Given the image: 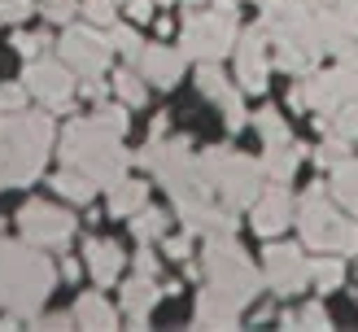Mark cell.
I'll return each mask as SVG.
<instances>
[{"instance_id": "cell-21", "label": "cell", "mask_w": 358, "mask_h": 332, "mask_svg": "<svg viewBox=\"0 0 358 332\" xmlns=\"http://www.w3.org/2000/svg\"><path fill=\"white\" fill-rule=\"evenodd\" d=\"M52 188L62 192V197H70V201H79V205H87L92 201V192H96V180L92 175H83L79 166H66L57 180H52Z\"/></svg>"}, {"instance_id": "cell-41", "label": "cell", "mask_w": 358, "mask_h": 332, "mask_svg": "<svg viewBox=\"0 0 358 332\" xmlns=\"http://www.w3.org/2000/svg\"><path fill=\"white\" fill-rule=\"evenodd\" d=\"M75 324V315H48V319H40V328H70Z\"/></svg>"}, {"instance_id": "cell-5", "label": "cell", "mask_w": 358, "mask_h": 332, "mask_svg": "<svg viewBox=\"0 0 358 332\" xmlns=\"http://www.w3.org/2000/svg\"><path fill=\"white\" fill-rule=\"evenodd\" d=\"M262 175L266 171H262V162H254V157H241V153H231V149H210L206 153V180H210V188L219 192L231 210L258 201Z\"/></svg>"}, {"instance_id": "cell-10", "label": "cell", "mask_w": 358, "mask_h": 332, "mask_svg": "<svg viewBox=\"0 0 358 332\" xmlns=\"http://www.w3.org/2000/svg\"><path fill=\"white\" fill-rule=\"evenodd\" d=\"M22 83L35 92V101L48 105V110H70V92H75V70H70V66L40 57V62L27 66V79Z\"/></svg>"}, {"instance_id": "cell-31", "label": "cell", "mask_w": 358, "mask_h": 332, "mask_svg": "<svg viewBox=\"0 0 358 332\" xmlns=\"http://www.w3.org/2000/svg\"><path fill=\"white\" fill-rule=\"evenodd\" d=\"M13 48L22 52V57H40V52L48 48V35H40V31H35V35L31 31H17L13 35Z\"/></svg>"}, {"instance_id": "cell-44", "label": "cell", "mask_w": 358, "mask_h": 332, "mask_svg": "<svg viewBox=\"0 0 358 332\" xmlns=\"http://www.w3.org/2000/svg\"><path fill=\"white\" fill-rule=\"evenodd\" d=\"M157 5H171V0H157Z\"/></svg>"}, {"instance_id": "cell-1", "label": "cell", "mask_w": 358, "mask_h": 332, "mask_svg": "<svg viewBox=\"0 0 358 332\" xmlns=\"http://www.w3.org/2000/svg\"><path fill=\"white\" fill-rule=\"evenodd\" d=\"M52 145L48 114H5L0 122V188H22L40 175Z\"/></svg>"}, {"instance_id": "cell-2", "label": "cell", "mask_w": 358, "mask_h": 332, "mask_svg": "<svg viewBox=\"0 0 358 332\" xmlns=\"http://www.w3.org/2000/svg\"><path fill=\"white\" fill-rule=\"evenodd\" d=\"M52 289V262L35 254V245L0 240V306L17 315H35V306Z\"/></svg>"}, {"instance_id": "cell-32", "label": "cell", "mask_w": 358, "mask_h": 332, "mask_svg": "<svg viewBox=\"0 0 358 332\" xmlns=\"http://www.w3.org/2000/svg\"><path fill=\"white\" fill-rule=\"evenodd\" d=\"M110 40H114V52H127L131 62L140 57V40L131 35V27H110Z\"/></svg>"}, {"instance_id": "cell-8", "label": "cell", "mask_w": 358, "mask_h": 332, "mask_svg": "<svg viewBox=\"0 0 358 332\" xmlns=\"http://www.w3.org/2000/svg\"><path fill=\"white\" fill-rule=\"evenodd\" d=\"M17 227H22V240L40 245V250H57L75 236V215L62 205H44V201H31L22 215H17Z\"/></svg>"}, {"instance_id": "cell-30", "label": "cell", "mask_w": 358, "mask_h": 332, "mask_svg": "<svg viewBox=\"0 0 358 332\" xmlns=\"http://www.w3.org/2000/svg\"><path fill=\"white\" fill-rule=\"evenodd\" d=\"M345 149H350V140H345V136H332L328 145L315 149V162H319V166H336V162L345 157Z\"/></svg>"}, {"instance_id": "cell-35", "label": "cell", "mask_w": 358, "mask_h": 332, "mask_svg": "<svg viewBox=\"0 0 358 332\" xmlns=\"http://www.w3.org/2000/svg\"><path fill=\"white\" fill-rule=\"evenodd\" d=\"M83 13L92 17V22L114 27V0H83Z\"/></svg>"}, {"instance_id": "cell-11", "label": "cell", "mask_w": 358, "mask_h": 332, "mask_svg": "<svg viewBox=\"0 0 358 332\" xmlns=\"http://www.w3.org/2000/svg\"><path fill=\"white\" fill-rule=\"evenodd\" d=\"M306 280H310V262L301 258L297 245H271V250H266V284L280 297L306 289Z\"/></svg>"}, {"instance_id": "cell-23", "label": "cell", "mask_w": 358, "mask_h": 332, "mask_svg": "<svg viewBox=\"0 0 358 332\" xmlns=\"http://www.w3.org/2000/svg\"><path fill=\"white\" fill-rule=\"evenodd\" d=\"M196 87H201L210 101H219V105L231 96V87H227V79H223V70L214 66V62H201V70H196Z\"/></svg>"}, {"instance_id": "cell-33", "label": "cell", "mask_w": 358, "mask_h": 332, "mask_svg": "<svg viewBox=\"0 0 358 332\" xmlns=\"http://www.w3.org/2000/svg\"><path fill=\"white\" fill-rule=\"evenodd\" d=\"M35 0H0V22H22V17H31Z\"/></svg>"}, {"instance_id": "cell-22", "label": "cell", "mask_w": 358, "mask_h": 332, "mask_svg": "<svg viewBox=\"0 0 358 332\" xmlns=\"http://www.w3.org/2000/svg\"><path fill=\"white\" fill-rule=\"evenodd\" d=\"M332 192L358 215V162H341V166H336V175H332Z\"/></svg>"}, {"instance_id": "cell-4", "label": "cell", "mask_w": 358, "mask_h": 332, "mask_svg": "<svg viewBox=\"0 0 358 332\" xmlns=\"http://www.w3.org/2000/svg\"><path fill=\"white\" fill-rule=\"evenodd\" d=\"M328 188L324 184H310L306 188V201H301V236H306L310 250H332V254H358V223L345 219L336 205L324 201Z\"/></svg>"}, {"instance_id": "cell-12", "label": "cell", "mask_w": 358, "mask_h": 332, "mask_svg": "<svg viewBox=\"0 0 358 332\" xmlns=\"http://www.w3.org/2000/svg\"><path fill=\"white\" fill-rule=\"evenodd\" d=\"M236 79L245 92H262L266 87V27H249L241 52H236Z\"/></svg>"}, {"instance_id": "cell-43", "label": "cell", "mask_w": 358, "mask_h": 332, "mask_svg": "<svg viewBox=\"0 0 358 332\" xmlns=\"http://www.w3.org/2000/svg\"><path fill=\"white\" fill-rule=\"evenodd\" d=\"M184 5H201V0H184Z\"/></svg>"}, {"instance_id": "cell-28", "label": "cell", "mask_w": 358, "mask_h": 332, "mask_svg": "<svg viewBox=\"0 0 358 332\" xmlns=\"http://www.w3.org/2000/svg\"><path fill=\"white\" fill-rule=\"evenodd\" d=\"M336 136L358 140V96H354V101H345L341 110H336Z\"/></svg>"}, {"instance_id": "cell-6", "label": "cell", "mask_w": 358, "mask_h": 332, "mask_svg": "<svg viewBox=\"0 0 358 332\" xmlns=\"http://www.w3.org/2000/svg\"><path fill=\"white\" fill-rule=\"evenodd\" d=\"M206 271H210V284L227 289L231 297H241V302H249V297L258 293V271L254 262L245 258V250L236 240H231V232H214L210 245H206Z\"/></svg>"}, {"instance_id": "cell-42", "label": "cell", "mask_w": 358, "mask_h": 332, "mask_svg": "<svg viewBox=\"0 0 358 332\" xmlns=\"http://www.w3.org/2000/svg\"><path fill=\"white\" fill-rule=\"evenodd\" d=\"M62 271H66L70 280H79V262H75V258H66V262H62Z\"/></svg>"}, {"instance_id": "cell-14", "label": "cell", "mask_w": 358, "mask_h": 332, "mask_svg": "<svg viewBox=\"0 0 358 332\" xmlns=\"http://www.w3.org/2000/svg\"><path fill=\"white\" fill-rule=\"evenodd\" d=\"M289 223H293V197H289V188H284V184H275L266 197L254 201V227H258L262 236H275Z\"/></svg>"}, {"instance_id": "cell-20", "label": "cell", "mask_w": 358, "mask_h": 332, "mask_svg": "<svg viewBox=\"0 0 358 332\" xmlns=\"http://www.w3.org/2000/svg\"><path fill=\"white\" fill-rule=\"evenodd\" d=\"M145 201H149V188L140 184V180H118L114 188H110V215H136V210H145Z\"/></svg>"}, {"instance_id": "cell-19", "label": "cell", "mask_w": 358, "mask_h": 332, "mask_svg": "<svg viewBox=\"0 0 358 332\" xmlns=\"http://www.w3.org/2000/svg\"><path fill=\"white\" fill-rule=\"evenodd\" d=\"M75 324L79 328H114L118 315H114V306L105 302L101 293H83L79 306H75Z\"/></svg>"}, {"instance_id": "cell-15", "label": "cell", "mask_w": 358, "mask_h": 332, "mask_svg": "<svg viewBox=\"0 0 358 332\" xmlns=\"http://www.w3.org/2000/svg\"><path fill=\"white\" fill-rule=\"evenodd\" d=\"M245 302L241 297H231L227 289H219V284H210L201 297H196V324H210V328H236V310H241Z\"/></svg>"}, {"instance_id": "cell-26", "label": "cell", "mask_w": 358, "mask_h": 332, "mask_svg": "<svg viewBox=\"0 0 358 332\" xmlns=\"http://www.w3.org/2000/svg\"><path fill=\"white\" fill-rule=\"evenodd\" d=\"M131 232H136V240L162 236V232H166V215H162V210H140V215L131 219Z\"/></svg>"}, {"instance_id": "cell-36", "label": "cell", "mask_w": 358, "mask_h": 332, "mask_svg": "<svg viewBox=\"0 0 358 332\" xmlns=\"http://www.w3.org/2000/svg\"><path fill=\"white\" fill-rule=\"evenodd\" d=\"M44 17H52V22H70V13H75V0H44Z\"/></svg>"}, {"instance_id": "cell-18", "label": "cell", "mask_w": 358, "mask_h": 332, "mask_svg": "<svg viewBox=\"0 0 358 332\" xmlns=\"http://www.w3.org/2000/svg\"><path fill=\"white\" fill-rule=\"evenodd\" d=\"M297 162H301V149H293V140H289V145H266L262 171H266V180H271V184H289Z\"/></svg>"}, {"instance_id": "cell-27", "label": "cell", "mask_w": 358, "mask_h": 332, "mask_svg": "<svg viewBox=\"0 0 358 332\" xmlns=\"http://www.w3.org/2000/svg\"><path fill=\"white\" fill-rule=\"evenodd\" d=\"M118 83V96H122V105H145V75H136V70H122V75L114 79Z\"/></svg>"}, {"instance_id": "cell-3", "label": "cell", "mask_w": 358, "mask_h": 332, "mask_svg": "<svg viewBox=\"0 0 358 332\" xmlns=\"http://www.w3.org/2000/svg\"><path fill=\"white\" fill-rule=\"evenodd\" d=\"M62 157L66 166H79L83 175H92L96 184H118L127 180V153H122V136L101 127L96 118H83V122H70V131L62 140Z\"/></svg>"}, {"instance_id": "cell-16", "label": "cell", "mask_w": 358, "mask_h": 332, "mask_svg": "<svg viewBox=\"0 0 358 332\" xmlns=\"http://www.w3.org/2000/svg\"><path fill=\"white\" fill-rule=\"evenodd\" d=\"M83 258H87V275H92L96 284H114L118 271H122V250L114 240H87Z\"/></svg>"}, {"instance_id": "cell-25", "label": "cell", "mask_w": 358, "mask_h": 332, "mask_svg": "<svg viewBox=\"0 0 358 332\" xmlns=\"http://www.w3.org/2000/svg\"><path fill=\"white\" fill-rule=\"evenodd\" d=\"M258 131H262V140L266 145H289V122L280 118V110H271V105H266V110H258Z\"/></svg>"}, {"instance_id": "cell-39", "label": "cell", "mask_w": 358, "mask_h": 332, "mask_svg": "<svg viewBox=\"0 0 358 332\" xmlns=\"http://www.w3.org/2000/svg\"><path fill=\"white\" fill-rule=\"evenodd\" d=\"M136 275H157V258H153L149 250L136 254Z\"/></svg>"}, {"instance_id": "cell-40", "label": "cell", "mask_w": 358, "mask_h": 332, "mask_svg": "<svg viewBox=\"0 0 358 332\" xmlns=\"http://www.w3.org/2000/svg\"><path fill=\"white\" fill-rule=\"evenodd\" d=\"M127 13L136 17V22H145V17L153 13V0H127Z\"/></svg>"}, {"instance_id": "cell-13", "label": "cell", "mask_w": 358, "mask_h": 332, "mask_svg": "<svg viewBox=\"0 0 358 332\" xmlns=\"http://www.w3.org/2000/svg\"><path fill=\"white\" fill-rule=\"evenodd\" d=\"M184 57H188V52H175V48H166V44H149V48H140L136 66H140V75H145L149 83L171 87V83L179 79V70H184Z\"/></svg>"}, {"instance_id": "cell-37", "label": "cell", "mask_w": 358, "mask_h": 332, "mask_svg": "<svg viewBox=\"0 0 358 332\" xmlns=\"http://www.w3.org/2000/svg\"><path fill=\"white\" fill-rule=\"evenodd\" d=\"M297 319H301V328H328L332 319H328V315H324V306H301V315H297Z\"/></svg>"}, {"instance_id": "cell-34", "label": "cell", "mask_w": 358, "mask_h": 332, "mask_svg": "<svg viewBox=\"0 0 358 332\" xmlns=\"http://www.w3.org/2000/svg\"><path fill=\"white\" fill-rule=\"evenodd\" d=\"M92 118L101 122V127H110V131H118V136H122V131H127V114H122V110H118V105H105V110H96Z\"/></svg>"}, {"instance_id": "cell-38", "label": "cell", "mask_w": 358, "mask_h": 332, "mask_svg": "<svg viewBox=\"0 0 358 332\" xmlns=\"http://www.w3.org/2000/svg\"><path fill=\"white\" fill-rule=\"evenodd\" d=\"M162 250H166V258H188V236H166Z\"/></svg>"}, {"instance_id": "cell-24", "label": "cell", "mask_w": 358, "mask_h": 332, "mask_svg": "<svg viewBox=\"0 0 358 332\" xmlns=\"http://www.w3.org/2000/svg\"><path fill=\"white\" fill-rule=\"evenodd\" d=\"M341 275H345L341 258H319V262H310V280H315V289H319V293L341 289Z\"/></svg>"}, {"instance_id": "cell-7", "label": "cell", "mask_w": 358, "mask_h": 332, "mask_svg": "<svg viewBox=\"0 0 358 332\" xmlns=\"http://www.w3.org/2000/svg\"><path fill=\"white\" fill-rule=\"evenodd\" d=\"M236 44V22L227 9H210V13H192L184 22V52L201 62H219L223 52Z\"/></svg>"}, {"instance_id": "cell-29", "label": "cell", "mask_w": 358, "mask_h": 332, "mask_svg": "<svg viewBox=\"0 0 358 332\" xmlns=\"http://www.w3.org/2000/svg\"><path fill=\"white\" fill-rule=\"evenodd\" d=\"M27 92H31L27 83H5L0 87V114H17L27 105Z\"/></svg>"}, {"instance_id": "cell-9", "label": "cell", "mask_w": 358, "mask_h": 332, "mask_svg": "<svg viewBox=\"0 0 358 332\" xmlns=\"http://www.w3.org/2000/svg\"><path fill=\"white\" fill-rule=\"evenodd\" d=\"M62 52H66V62H70V70H75L79 79H101V70L110 66V57H114V40L101 35V31L75 27V31H66Z\"/></svg>"}, {"instance_id": "cell-17", "label": "cell", "mask_w": 358, "mask_h": 332, "mask_svg": "<svg viewBox=\"0 0 358 332\" xmlns=\"http://www.w3.org/2000/svg\"><path fill=\"white\" fill-rule=\"evenodd\" d=\"M157 297H162V289H157L153 275H136L127 289H122V310H127L131 324H145L149 310L157 306Z\"/></svg>"}]
</instances>
